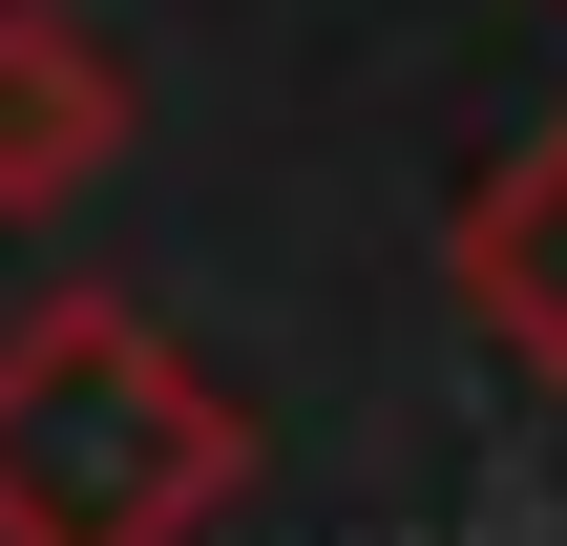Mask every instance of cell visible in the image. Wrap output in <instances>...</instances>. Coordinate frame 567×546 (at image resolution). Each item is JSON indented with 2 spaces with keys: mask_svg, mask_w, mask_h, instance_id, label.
<instances>
[{
  "mask_svg": "<svg viewBox=\"0 0 567 546\" xmlns=\"http://www.w3.org/2000/svg\"><path fill=\"white\" fill-rule=\"evenodd\" d=\"M442 274H463V316H484V337H505V358H526V379L567 400V126H526V147L463 189Z\"/></svg>",
  "mask_w": 567,
  "mask_h": 546,
  "instance_id": "cell-3",
  "label": "cell"
},
{
  "mask_svg": "<svg viewBox=\"0 0 567 546\" xmlns=\"http://www.w3.org/2000/svg\"><path fill=\"white\" fill-rule=\"evenodd\" d=\"M126 168V42L84 0H0V210H63Z\"/></svg>",
  "mask_w": 567,
  "mask_h": 546,
  "instance_id": "cell-2",
  "label": "cell"
},
{
  "mask_svg": "<svg viewBox=\"0 0 567 546\" xmlns=\"http://www.w3.org/2000/svg\"><path fill=\"white\" fill-rule=\"evenodd\" d=\"M252 484V400L147 295L0 316V546H189Z\"/></svg>",
  "mask_w": 567,
  "mask_h": 546,
  "instance_id": "cell-1",
  "label": "cell"
}]
</instances>
